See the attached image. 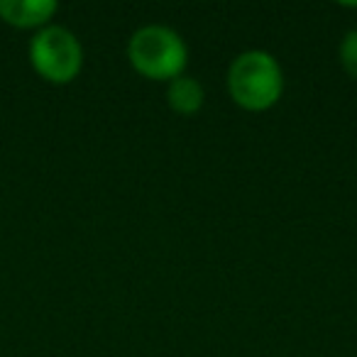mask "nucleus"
<instances>
[{
    "instance_id": "obj_4",
    "label": "nucleus",
    "mask_w": 357,
    "mask_h": 357,
    "mask_svg": "<svg viewBox=\"0 0 357 357\" xmlns=\"http://www.w3.org/2000/svg\"><path fill=\"white\" fill-rule=\"evenodd\" d=\"M54 13V0H0V17L13 27H40Z\"/></svg>"
},
{
    "instance_id": "obj_1",
    "label": "nucleus",
    "mask_w": 357,
    "mask_h": 357,
    "mask_svg": "<svg viewBox=\"0 0 357 357\" xmlns=\"http://www.w3.org/2000/svg\"><path fill=\"white\" fill-rule=\"evenodd\" d=\"M228 89L233 100L250 113L267 110L282 98L284 76L277 59L262 50L240 54L228 71Z\"/></svg>"
},
{
    "instance_id": "obj_2",
    "label": "nucleus",
    "mask_w": 357,
    "mask_h": 357,
    "mask_svg": "<svg viewBox=\"0 0 357 357\" xmlns=\"http://www.w3.org/2000/svg\"><path fill=\"white\" fill-rule=\"evenodd\" d=\"M128 59L139 76L152 81H174L189 59L184 40L164 25L139 27L128 45Z\"/></svg>"
},
{
    "instance_id": "obj_6",
    "label": "nucleus",
    "mask_w": 357,
    "mask_h": 357,
    "mask_svg": "<svg viewBox=\"0 0 357 357\" xmlns=\"http://www.w3.org/2000/svg\"><path fill=\"white\" fill-rule=\"evenodd\" d=\"M340 64L357 81V30L347 32L340 45Z\"/></svg>"
},
{
    "instance_id": "obj_3",
    "label": "nucleus",
    "mask_w": 357,
    "mask_h": 357,
    "mask_svg": "<svg viewBox=\"0 0 357 357\" xmlns=\"http://www.w3.org/2000/svg\"><path fill=\"white\" fill-rule=\"evenodd\" d=\"M30 61L37 74L50 84H69L84 66V50L74 32L50 25L37 32L30 42Z\"/></svg>"
},
{
    "instance_id": "obj_5",
    "label": "nucleus",
    "mask_w": 357,
    "mask_h": 357,
    "mask_svg": "<svg viewBox=\"0 0 357 357\" xmlns=\"http://www.w3.org/2000/svg\"><path fill=\"white\" fill-rule=\"evenodd\" d=\"M204 86L196 79L189 76H176L174 81H169L167 89V100L172 105L174 113L178 115H194L204 108Z\"/></svg>"
}]
</instances>
